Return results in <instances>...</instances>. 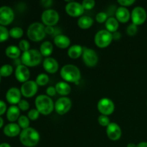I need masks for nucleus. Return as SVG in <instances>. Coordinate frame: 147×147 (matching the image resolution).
<instances>
[{
    "mask_svg": "<svg viewBox=\"0 0 147 147\" xmlns=\"http://www.w3.org/2000/svg\"><path fill=\"white\" fill-rule=\"evenodd\" d=\"M97 108L102 115L108 116L113 113L115 110V105L113 100L109 98H102L98 103Z\"/></svg>",
    "mask_w": 147,
    "mask_h": 147,
    "instance_id": "0eeeda50",
    "label": "nucleus"
},
{
    "mask_svg": "<svg viewBox=\"0 0 147 147\" xmlns=\"http://www.w3.org/2000/svg\"><path fill=\"white\" fill-rule=\"evenodd\" d=\"M21 128L18 125V123H10L9 124L6 125L4 128V133L6 136H9V137H14L17 135L20 134L21 133Z\"/></svg>",
    "mask_w": 147,
    "mask_h": 147,
    "instance_id": "aec40b11",
    "label": "nucleus"
},
{
    "mask_svg": "<svg viewBox=\"0 0 147 147\" xmlns=\"http://www.w3.org/2000/svg\"><path fill=\"white\" fill-rule=\"evenodd\" d=\"M136 146H137V145H136L135 144L129 143V144L127 145V147H136Z\"/></svg>",
    "mask_w": 147,
    "mask_h": 147,
    "instance_id": "8fccbe9b",
    "label": "nucleus"
},
{
    "mask_svg": "<svg viewBox=\"0 0 147 147\" xmlns=\"http://www.w3.org/2000/svg\"><path fill=\"white\" fill-rule=\"evenodd\" d=\"M3 124H4V120L2 119V118L0 117V129L2 127Z\"/></svg>",
    "mask_w": 147,
    "mask_h": 147,
    "instance_id": "3c124183",
    "label": "nucleus"
},
{
    "mask_svg": "<svg viewBox=\"0 0 147 147\" xmlns=\"http://www.w3.org/2000/svg\"><path fill=\"white\" fill-rule=\"evenodd\" d=\"M38 90V85L34 80H28L22 84L21 86L22 94L27 98H31L36 94Z\"/></svg>",
    "mask_w": 147,
    "mask_h": 147,
    "instance_id": "ddd939ff",
    "label": "nucleus"
},
{
    "mask_svg": "<svg viewBox=\"0 0 147 147\" xmlns=\"http://www.w3.org/2000/svg\"><path fill=\"white\" fill-rule=\"evenodd\" d=\"M1 75H0V82H1Z\"/></svg>",
    "mask_w": 147,
    "mask_h": 147,
    "instance_id": "603ef678",
    "label": "nucleus"
},
{
    "mask_svg": "<svg viewBox=\"0 0 147 147\" xmlns=\"http://www.w3.org/2000/svg\"><path fill=\"white\" fill-rule=\"evenodd\" d=\"M136 147H147V142H142L138 144Z\"/></svg>",
    "mask_w": 147,
    "mask_h": 147,
    "instance_id": "de8ad7c7",
    "label": "nucleus"
},
{
    "mask_svg": "<svg viewBox=\"0 0 147 147\" xmlns=\"http://www.w3.org/2000/svg\"><path fill=\"white\" fill-rule=\"evenodd\" d=\"M41 4L44 7H50L53 4V1H50V0H42L41 1Z\"/></svg>",
    "mask_w": 147,
    "mask_h": 147,
    "instance_id": "a18cd8bd",
    "label": "nucleus"
},
{
    "mask_svg": "<svg viewBox=\"0 0 147 147\" xmlns=\"http://www.w3.org/2000/svg\"><path fill=\"white\" fill-rule=\"evenodd\" d=\"M119 21L115 17H109L106 22V30L110 32H117L119 28Z\"/></svg>",
    "mask_w": 147,
    "mask_h": 147,
    "instance_id": "cd10ccee",
    "label": "nucleus"
},
{
    "mask_svg": "<svg viewBox=\"0 0 147 147\" xmlns=\"http://www.w3.org/2000/svg\"><path fill=\"white\" fill-rule=\"evenodd\" d=\"M18 108L21 111H25L28 110L29 108H30V104H29L28 101H27L26 100H21L18 103Z\"/></svg>",
    "mask_w": 147,
    "mask_h": 147,
    "instance_id": "ea45409f",
    "label": "nucleus"
},
{
    "mask_svg": "<svg viewBox=\"0 0 147 147\" xmlns=\"http://www.w3.org/2000/svg\"><path fill=\"white\" fill-rule=\"evenodd\" d=\"M131 20L133 24L141 25L146 21L147 14L144 8L142 7H136L131 11Z\"/></svg>",
    "mask_w": 147,
    "mask_h": 147,
    "instance_id": "f8f14e48",
    "label": "nucleus"
},
{
    "mask_svg": "<svg viewBox=\"0 0 147 147\" xmlns=\"http://www.w3.org/2000/svg\"><path fill=\"white\" fill-rule=\"evenodd\" d=\"M6 55L11 59H17L21 54V50L15 45H10L5 50Z\"/></svg>",
    "mask_w": 147,
    "mask_h": 147,
    "instance_id": "a878e982",
    "label": "nucleus"
},
{
    "mask_svg": "<svg viewBox=\"0 0 147 147\" xmlns=\"http://www.w3.org/2000/svg\"><path fill=\"white\" fill-rule=\"evenodd\" d=\"M50 78H49V76H47L45 73H40L36 78V83H37L38 86H45L48 83Z\"/></svg>",
    "mask_w": 147,
    "mask_h": 147,
    "instance_id": "c85d7f7f",
    "label": "nucleus"
},
{
    "mask_svg": "<svg viewBox=\"0 0 147 147\" xmlns=\"http://www.w3.org/2000/svg\"><path fill=\"white\" fill-rule=\"evenodd\" d=\"M23 33L24 32H23L22 29L19 27H13L9 30V36H11L13 38H20L21 37H22Z\"/></svg>",
    "mask_w": 147,
    "mask_h": 147,
    "instance_id": "7c9ffc66",
    "label": "nucleus"
},
{
    "mask_svg": "<svg viewBox=\"0 0 147 147\" xmlns=\"http://www.w3.org/2000/svg\"><path fill=\"white\" fill-rule=\"evenodd\" d=\"M135 0H118V3L121 5V7H125L126 6L132 5L135 3Z\"/></svg>",
    "mask_w": 147,
    "mask_h": 147,
    "instance_id": "a19ab883",
    "label": "nucleus"
},
{
    "mask_svg": "<svg viewBox=\"0 0 147 147\" xmlns=\"http://www.w3.org/2000/svg\"><path fill=\"white\" fill-rule=\"evenodd\" d=\"M46 93H47V96L50 97V96H54L56 94L57 91H56L55 87H53V86H50L47 88L46 90Z\"/></svg>",
    "mask_w": 147,
    "mask_h": 147,
    "instance_id": "79ce46f5",
    "label": "nucleus"
},
{
    "mask_svg": "<svg viewBox=\"0 0 147 147\" xmlns=\"http://www.w3.org/2000/svg\"><path fill=\"white\" fill-rule=\"evenodd\" d=\"M59 16L58 12L53 9L45 10L42 14V21L46 26H54L58 22Z\"/></svg>",
    "mask_w": 147,
    "mask_h": 147,
    "instance_id": "6e6552de",
    "label": "nucleus"
},
{
    "mask_svg": "<svg viewBox=\"0 0 147 147\" xmlns=\"http://www.w3.org/2000/svg\"><path fill=\"white\" fill-rule=\"evenodd\" d=\"M138 31V27L137 25L134 24H130L128 26L127 29H126V32L129 34V36H134L136 34Z\"/></svg>",
    "mask_w": 147,
    "mask_h": 147,
    "instance_id": "e433bc0d",
    "label": "nucleus"
},
{
    "mask_svg": "<svg viewBox=\"0 0 147 147\" xmlns=\"http://www.w3.org/2000/svg\"><path fill=\"white\" fill-rule=\"evenodd\" d=\"M13 72V67L12 66L10 65L9 64L4 65L1 66L0 68V75L2 77H8V76H11V73Z\"/></svg>",
    "mask_w": 147,
    "mask_h": 147,
    "instance_id": "c756f323",
    "label": "nucleus"
},
{
    "mask_svg": "<svg viewBox=\"0 0 147 147\" xmlns=\"http://www.w3.org/2000/svg\"><path fill=\"white\" fill-rule=\"evenodd\" d=\"M28 116L30 120L32 121H35L38 119L39 116H40V112L37 110V109H30L28 111Z\"/></svg>",
    "mask_w": 147,
    "mask_h": 147,
    "instance_id": "f704fd0d",
    "label": "nucleus"
},
{
    "mask_svg": "<svg viewBox=\"0 0 147 147\" xmlns=\"http://www.w3.org/2000/svg\"><path fill=\"white\" fill-rule=\"evenodd\" d=\"M9 37V31L4 26L0 25V42L6 41Z\"/></svg>",
    "mask_w": 147,
    "mask_h": 147,
    "instance_id": "473e14b6",
    "label": "nucleus"
},
{
    "mask_svg": "<svg viewBox=\"0 0 147 147\" xmlns=\"http://www.w3.org/2000/svg\"><path fill=\"white\" fill-rule=\"evenodd\" d=\"M6 110H7V106H6L5 103L2 100H0V116L4 114Z\"/></svg>",
    "mask_w": 147,
    "mask_h": 147,
    "instance_id": "37998d69",
    "label": "nucleus"
},
{
    "mask_svg": "<svg viewBox=\"0 0 147 147\" xmlns=\"http://www.w3.org/2000/svg\"><path fill=\"white\" fill-rule=\"evenodd\" d=\"M96 21L99 23L106 22V20H108V15L104 11H100L96 14Z\"/></svg>",
    "mask_w": 147,
    "mask_h": 147,
    "instance_id": "c9c22d12",
    "label": "nucleus"
},
{
    "mask_svg": "<svg viewBox=\"0 0 147 147\" xmlns=\"http://www.w3.org/2000/svg\"><path fill=\"white\" fill-rule=\"evenodd\" d=\"M113 40V34L107 30H99L96 34L94 41L96 45L100 48H105L111 43Z\"/></svg>",
    "mask_w": 147,
    "mask_h": 147,
    "instance_id": "423d86ee",
    "label": "nucleus"
},
{
    "mask_svg": "<svg viewBox=\"0 0 147 147\" xmlns=\"http://www.w3.org/2000/svg\"><path fill=\"white\" fill-rule=\"evenodd\" d=\"M72 106V101L69 98H59L55 103V110L58 114L64 115L70 111Z\"/></svg>",
    "mask_w": 147,
    "mask_h": 147,
    "instance_id": "9d476101",
    "label": "nucleus"
},
{
    "mask_svg": "<svg viewBox=\"0 0 147 147\" xmlns=\"http://www.w3.org/2000/svg\"><path fill=\"white\" fill-rule=\"evenodd\" d=\"M98 121L99 124L101 125L102 126H106L107 127L109 125V123H110V119H109L108 116L100 115L98 117Z\"/></svg>",
    "mask_w": 147,
    "mask_h": 147,
    "instance_id": "72a5a7b5",
    "label": "nucleus"
},
{
    "mask_svg": "<svg viewBox=\"0 0 147 147\" xmlns=\"http://www.w3.org/2000/svg\"><path fill=\"white\" fill-rule=\"evenodd\" d=\"M14 13L12 9L7 6L0 7V25L9 24L14 20Z\"/></svg>",
    "mask_w": 147,
    "mask_h": 147,
    "instance_id": "9b49d317",
    "label": "nucleus"
},
{
    "mask_svg": "<svg viewBox=\"0 0 147 147\" xmlns=\"http://www.w3.org/2000/svg\"><path fill=\"white\" fill-rule=\"evenodd\" d=\"M27 37L32 41L38 42L43 40L45 37V27L42 23L36 22L29 26L27 29Z\"/></svg>",
    "mask_w": 147,
    "mask_h": 147,
    "instance_id": "39448f33",
    "label": "nucleus"
},
{
    "mask_svg": "<svg viewBox=\"0 0 147 147\" xmlns=\"http://www.w3.org/2000/svg\"><path fill=\"white\" fill-rule=\"evenodd\" d=\"M116 20L120 22H127L131 17V13L125 7H119L116 11Z\"/></svg>",
    "mask_w": 147,
    "mask_h": 147,
    "instance_id": "6ab92c4d",
    "label": "nucleus"
},
{
    "mask_svg": "<svg viewBox=\"0 0 147 147\" xmlns=\"http://www.w3.org/2000/svg\"><path fill=\"white\" fill-rule=\"evenodd\" d=\"M60 76L66 81L78 83L80 79V71L74 65H65L60 70Z\"/></svg>",
    "mask_w": 147,
    "mask_h": 147,
    "instance_id": "7ed1b4c3",
    "label": "nucleus"
},
{
    "mask_svg": "<svg viewBox=\"0 0 147 147\" xmlns=\"http://www.w3.org/2000/svg\"><path fill=\"white\" fill-rule=\"evenodd\" d=\"M20 115V109L18 106H11L9 108L7 112V118L10 122H14L18 120Z\"/></svg>",
    "mask_w": 147,
    "mask_h": 147,
    "instance_id": "4be33fe9",
    "label": "nucleus"
},
{
    "mask_svg": "<svg viewBox=\"0 0 147 147\" xmlns=\"http://www.w3.org/2000/svg\"><path fill=\"white\" fill-rule=\"evenodd\" d=\"M36 109L43 115H49L55 109V103L51 98L46 95H40L35 99Z\"/></svg>",
    "mask_w": 147,
    "mask_h": 147,
    "instance_id": "f03ea898",
    "label": "nucleus"
},
{
    "mask_svg": "<svg viewBox=\"0 0 147 147\" xmlns=\"http://www.w3.org/2000/svg\"><path fill=\"white\" fill-rule=\"evenodd\" d=\"M95 4H96V1L94 0H84L82 2V5L84 9H91L94 7Z\"/></svg>",
    "mask_w": 147,
    "mask_h": 147,
    "instance_id": "58836bf2",
    "label": "nucleus"
},
{
    "mask_svg": "<svg viewBox=\"0 0 147 147\" xmlns=\"http://www.w3.org/2000/svg\"><path fill=\"white\" fill-rule=\"evenodd\" d=\"M121 38V33L119 32H115L113 34V39L114 40H118L119 39Z\"/></svg>",
    "mask_w": 147,
    "mask_h": 147,
    "instance_id": "49530a36",
    "label": "nucleus"
},
{
    "mask_svg": "<svg viewBox=\"0 0 147 147\" xmlns=\"http://www.w3.org/2000/svg\"><path fill=\"white\" fill-rule=\"evenodd\" d=\"M65 11L72 17H79L84 13V8L80 3L77 1H69L65 6Z\"/></svg>",
    "mask_w": 147,
    "mask_h": 147,
    "instance_id": "4468645a",
    "label": "nucleus"
},
{
    "mask_svg": "<svg viewBox=\"0 0 147 147\" xmlns=\"http://www.w3.org/2000/svg\"><path fill=\"white\" fill-rule=\"evenodd\" d=\"M54 42L57 47L65 49L70 46V40L67 36L64 34H58L55 37Z\"/></svg>",
    "mask_w": 147,
    "mask_h": 147,
    "instance_id": "412c9836",
    "label": "nucleus"
},
{
    "mask_svg": "<svg viewBox=\"0 0 147 147\" xmlns=\"http://www.w3.org/2000/svg\"><path fill=\"white\" fill-rule=\"evenodd\" d=\"M55 32V28L53 26H46L45 27V32L46 34H52Z\"/></svg>",
    "mask_w": 147,
    "mask_h": 147,
    "instance_id": "c03bdc74",
    "label": "nucleus"
},
{
    "mask_svg": "<svg viewBox=\"0 0 147 147\" xmlns=\"http://www.w3.org/2000/svg\"><path fill=\"white\" fill-rule=\"evenodd\" d=\"M20 139L24 146L33 147L39 143L40 136L36 129L29 127L22 131L20 134Z\"/></svg>",
    "mask_w": 147,
    "mask_h": 147,
    "instance_id": "f257e3e1",
    "label": "nucleus"
},
{
    "mask_svg": "<svg viewBox=\"0 0 147 147\" xmlns=\"http://www.w3.org/2000/svg\"><path fill=\"white\" fill-rule=\"evenodd\" d=\"M55 89L57 93L62 96H67L71 91L70 86L66 82L60 81L55 85Z\"/></svg>",
    "mask_w": 147,
    "mask_h": 147,
    "instance_id": "b1692460",
    "label": "nucleus"
},
{
    "mask_svg": "<svg viewBox=\"0 0 147 147\" xmlns=\"http://www.w3.org/2000/svg\"><path fill=\"white\" fill-rule=\"evenodd\" d=\"M30 76V72L28 67L24 65H17L15 70V77L21 83H25L28 81Z\"/></svg>",
    "mask_w": 147,
    "mask_h": 147,
    "instance_id": "dca6fc26",
    "label": "nucleus"
},
{
    "mask_svg": "<svg viewBox=\"0 0 147 147\" xmlns=\"http://www.w3.org/2000/svg\"><path fill=\"white\" fill-rule=\"evenodd\" d=\"M30 43L26 40H22L19 42V48L23 51V53L30 50Z\"/></svg>",
    "mask_w": 147,
    "mask_h": 147,
    "instance_id": "4c0bfd02",
    "label": "nucleus"
},
{
    "mask_svg": "<svg viewBox=\"0 0 147 147\" xmlns=\"http://www.w3.org/2000/svg\"><path fill=\"white\" fill-rule=\"evenodd\" d=\"M18 125L22 129L29 128L30 126V119L26 116H20L18 119Z\"/></svg>",
    "mask_w": 147,
    "mask_h": 147,
    "instance_id": "2f4dec72",
    "label": "nucleus"
},
{
    "mask_svg": "<svg viewBox=\"0 0 147 147\" xmlns=\"http://www.w3.org/2000/svg\"><path fill=\"white\" fill-rule=\"evenodd\" d=\"M93 20L90 17L87 15L81 16L78 20V25L81 29H88L92 26Z\"/></svg>",
    "mask_w": 147,
    "mask_h": 147,
    "instance_id": "393cba45",
    "label": "nucleus"
},
{
    "mask_svg": "<svg viewBox=\"0 0 147 147\" xmlns=\"http://www.w3.org/2000/svg\"><path fill=\"white\" fill-rule=\"evenodd\" d=\"M43 67L49 73H55L59 68V65L57 60L53 57H46L43 61Z\"/></svg>",
    "mask_w": 147,
    "mask_h": 147,
    "instance_id": "a211bd4d",
    "label": "nucleus"
},
{
    "mask_svg": "<svg viewBox=\"0 0 147 147\" xmlns=\"http://www.w3.org/2000/svg\"><path fill=\"white\" fill-rule=\"evenodd\" d=\"M22 93L20 89L17 88H11L7 90L6 93V98L7 100L11 104H18L21 99Z\"/></svg>",
    "mask_w": 147,
    "mask_h": 147,
    "instance_id": "f3484780",
    "label": "nucleus"
},
{
    "mask_svg": "<svg viewBox=\"0 0 147 147\" xmlns=\"http://www.w3.org/2000/svg\"><path fill=\"white\" fill-rule=\"evenodd\" d=\"M0 147H11V146L7 143H2L0 144Z\"/></svg>",
    "mask_w": 147,
    "mask_h": 147,
    "instance_id": "09e8293b",
    "label": "nucleus"
},
{
    "mask_svg": "<svg viewBox=\"0 0 147 147\" xmlns=\"http://www.w3.org/2000/svg\"><path fill=\"white\" fill-rule=\"evenodd\" d=\"M106 134L111 140L117 141L121 136V129L119 124L112 122L109 123V126L106 127Z\"/></svg>",
    "mask_w": 147,
    "mask_h": 147,
    "instance_id": "2eb2a0df",
    "label": "nucleus"
},
{
    "mask_svg": "<svg viewBox=\"0 0 147 147\" xmlns=\"http://www.w3.org/2000/svg\"><path fill=\"white\" fill-rule=\"evenodd\" d=\"M42 55L40 50L36 49H31L27 51L24 52L22 55L21 61L23 65L27 67L37 66L41 63Z\"/></svg>",
    "mask_w": 147,
    "mask_h": 147,
    "instance_id": "20e7f679",
    "label": "nucleus"
},
{
    "mask_svg": "<svg viewBox=\"0 0 147 147\" xmlns=\"http://www.w3.org/2000/svg\"><path fill=\"white\" fill-rule=\"evenodd\" d=\"M83 51V47L80 45H73L70 46L67 51V55L72 59H77L82 55Z\"/></svg>",
    "mask_w": 147,
    "mask_h": 147,
    "instance_id": "5701e85b",
    "label": "nucleus"
},
{
    "mask_svg": "<svg viewBox=\"0 0 147 147\" xmlns=\"http://www.w3.org/2000/svg\"><path fill=\"white\" fill-rule=\"evenodd\" d=\"M82 56H83L84 63L88 67H94L98 61V57L97 53L93 49L83 47Z\"/></svg>",
    "mask_w": 147,
    "mask_h": 147,
    "instance_id": "1a4fd4ad",
    "label": "nucleus"
},
{
    "mask_svg": "<svg viewBox=\"0 0 147 147\" xmlns=\"http://www.w3.org/2000/svg\"><path fill=\"white\" fill-rule=\"evenodd\" d=\"M53 46L50 42L45 41L42 43L40 45V52L42 56H46L48 57L53 53Z\"/></svg>",
    "mask_w": 147,
    "mask_h": 147,
    "instance_id": "bb28decb",
    "label": "nucleus"
}]
</instances>
